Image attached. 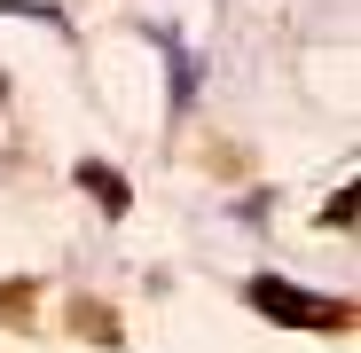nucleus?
Returning <instances> with one entry per match:
<instances>
[{
    "label": "nucleus",
    "mask_w": 361,
    "mask_h": 353,
    "mask_svg": "<svg viewBox=\"0 0 361 353\" xmlns=\"http://www.w3.org/2000/svg\"><path fill=\"white\" fill-rule=\"evenodd\" d=\"M252 306L275 314V322H290V330H330V322H345V306L314 299V290H298V283H283V275H259V283H252Z\"/></svg>",
    "instance_id": "nucleus-1"
},
{
    "label": "nucleus",
    "mask_w": 361,
    "mask_h": 353,
    "mask_svg": "<svg viewBox=\"0 0 361 353\" xmlns=\"http://www.w3.org/2000/svg\"><path fill=\"white\" fill-rule=\"evenodd\" d=\"M79 181L102 197V212H126V181H118V173L110 165H79Z\"/></svg>",
    "instance_id": "nucleus-2"
}]
</instances>
